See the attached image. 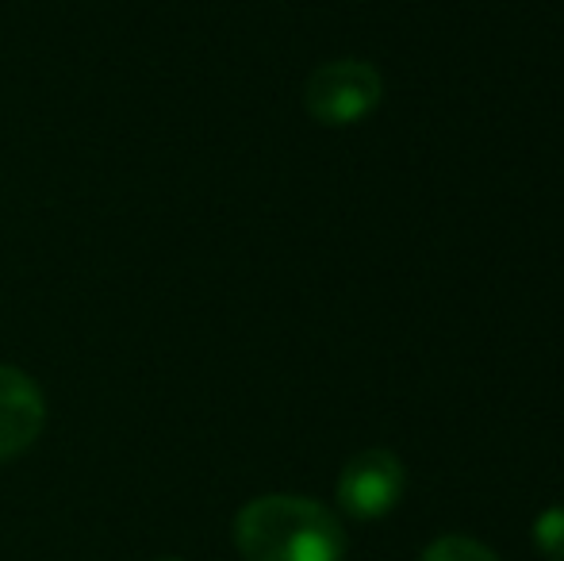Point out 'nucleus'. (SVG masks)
Wrapping results in <instances>:
<instances>
[{
  "instance_id": "1",
  "label": "nucleus",
  "mask_w": 564,
  "mask_h": 561,
  "mask_svg": "<svg viewBox=\"0 0 564 561\" xmlns=\"http://www.w3.org/2000/svg\"><path fill=\"white\" fill-rule=\"evenodd\" d=\"M242 561H346L338 516L307 496H258L235 519Z\"/></svg>"
},
{
  "instance_id": "2",
  "label": "nucleus",
  "mask_w": 564,
  "mask_h": 561,
  "mask_svg": "<svg viewBox=\"0 0 564 561\" xmlns=\"http://www.w3.org/2000/svg\"><path fill=\"white\" fill-rule=\"evenodd\" d=\"M384 97V77L365 58L323 62L304 85V108L323 128H354L369 120Z\"/></svg>"
},
{
  "instance_id": "3",
  "label": "nucleus",
  "mask_w": 564,
  "mask_h": 561,
  "mask_svg": "<svg viewBox=\"0 0 564 561\" xmlns=\"http://www.w3.org/2000/svg\"><path fill=\"white\" fill-rule=\"evenodd\" d=\"M408 477L392 450H361L338 477V504L354 519H380L400 504Z\"/></svg>"
},
{
  "instance_id": "4",
  "label": "nucleus",
  "mask_w": 564,
  "mask_h": 561,
  "mask_svg": "<svg viewBox=\"0 0 564 561\" xmlns=\"http://www.w3.org/2000/svg\"><path fill=\"white\" fill-rule=\"evenodd\" d=\"M46 423V400L35 377L20 366H0V462L20 457Z\"/></svg>"
},
{
  "instance_id": "5",
  "label": "nucleus",
  "mask_w": 564,
  "mask_h": 561,
  "mask_svg": "<svg viewBox=\"0 0 564 561\" xmlns=\"http://www.w3.org/2000/svg\"><path fill=\"white\" fill-rule=\"evenodd\" d=\"M423 561H499L484 542L465 539V535H442L423 550Z\"/></svg>"
},
{
  "instance_id": "6",
  "label": "nucleus",
  "mask_w": 564,
  "mask_h": 561,
  "mask_svg": "<svg viewBox=\"0 0 564 561\" xmlns=\"http://www.w3.org/2000/svg\"><path fill=\"white\" fill-rule=\"evenodd\" d=\"M534 547L542 558L564 561V504L542 511V516L534 519Z\"/></svg>"
},
{
  "instance_id": "7",
  "label": "nucleus",
  "mask_w": 564,
  "mask_h": 561,
  "mask_svg": "<svg viewBox=\"0 0 564 561\" xmlns=\"http://www.w3.org/2000/svg\"><path fill=\"white\" fill-rule=\"evenodd\" d=\"M162 561H181V558H162Z\"/></svg>"
}]
</instances>
